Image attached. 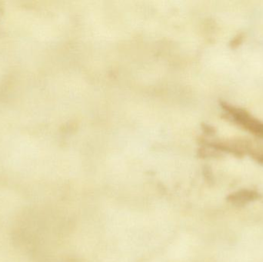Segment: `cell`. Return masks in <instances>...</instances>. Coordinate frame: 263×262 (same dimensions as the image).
Wrapping results in <instances>:
<instances>
[{
  "instance_id": "cell-2",
  "label": "cell",
  "mask_w": 263,
  "mask_h": 262,
  "mask_svg": "<svg viewBox=\"0 0 263 262\" xmlns=\"http://www.w3.org/2000/svg\"><path fill=\"white\" fill-rule=\"evenodd\" d=\"M258 198V193L253 191H239L236 193L232 194L229 197V201L236 205H242L248 203L249 201Z\"/></svg>"
},
{
  "instance_id": "cell-1",
  "label": "cell",
  "mask_w": 263,
  "mask_h": 262,
  "mask_svg": "<svg viewBox=\"0 0 263 262\" xmlns=\"http://www.w3.org/2000/svg\"><path fill=\"white\" fill-rule=\"evenodd\" d=\"M226 109L230 115L233 121L241 126L246 128L248 131L254 133L258 136L263 137V124L260 122L256 118H253L245 111L233 107V106H226Z\"/></svg>"
}]
</instances>
